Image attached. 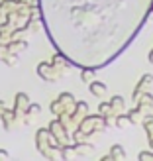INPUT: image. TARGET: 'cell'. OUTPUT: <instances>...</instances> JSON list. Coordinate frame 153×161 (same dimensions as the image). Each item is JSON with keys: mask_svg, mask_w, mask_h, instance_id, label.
Wrapping results in <instances>:
<instances>
[{"mask_svg": "<svg viewBox=\"0 0 153 161\" xmlns=\"http://www.w3.org/2000/svg\"><path fill=\"white\" fill-rule=\"evenodd\" d=\"M39 12L49 42L71 65L98 71L138 37L153 0H39Z\"/></svg>", "mask_w": 153, "mask_h": 161, "instance_id": "cell-1", "label": "cell"}, {"mask_svg": "<svg viewBox=\"0 0 153 161\" xmlns=\"http://www.w3.org/2000/svg\"><path fill=\"white\" fill-rule=\"evenodd\" d=\"M79 130H83L86 134V138H90V136L106 130V124H104V118L100 114H86L85 118H80Z\"/></svg>", "mask_w": 153, "mask_h": 161, "instance_id": "cell-2", "label": "cell"}, {"mask_svg": "<svg viewBox=\"0 0 153 161\" xmlns=\"http://www.w3.org/2000/svg\"><path fill=\"white\" fill-rule=\"evenodd\" d=\"M75 102L77 100H75L73 92H61L57 98L49 104V110H51V114H55V116H59L61 112H73Z\"/></svg>", "mask_w": 153, "mask_h": 161, "instance_id": "cell-3", "label": "cell"}, {"mask_svg": "<svg viewBox=\"0 0 153 161\" xmlns=\"http://www.w3.org/2000/svg\"><path fill=\"white\" fill-rule=\"evenodd\" d=\"M37 75L41 77L43 80H47V83H55V80H59L65 73H63L61 69L55 67L51 61H41L37 65Z\"/></svg>", "mask_w": 153, "mask_h": 161, "instance_id": "cell-4", "label": "cell"}, {"mask_svg": "<svg viewBox=\"0 0 153 161\" xmlns=\"http://www.w3.org/2000/svg\"><path fill=\"white\" fill-rule=\"evenodd\" d=\"M47 130L51 132V136H53V138H55V140H57V142L61 143V146H65V143H69V132H67V128L63 126V124L59 122L57 118H55L53 122L49 124V128H47Z\"/></svg>", "mask_w": 153, "mask_h": 161, "instance_id": "cell-5", "label": "cell"}, {"mask_svg": "<svg viewBox=\"0 0 153 161\" xmlns=\"http://www.w3.org/2000/svg\"><path fill=\"white\" fill-rule=\"evenodd\" d=\"M151 85H153V75H151V73L141 75V79L138 80V85H135V86H134V91H132V98H134V102H135V98H138L141 92L151 91Z\"/></svg>", "mask_w": 153, "mask_h": 161, "instance_id": "cell-6", "label": "cell"}, {"mask_svg": "<svg viewBox=\"0 0 153 161\" xmlns=\"http://www.w3.org/2000/svg\"><path fill=\"white\" fill-rule=\"evenodd\" d=\"M135 106H138V108L143 112V114H145V112H149L151 106H153V94H151V91L141 92L138 98H135Z\"/></svg>", "mask_w": 153, "mask_h": 161, "instance_id": "cell-7", "label": "cell"}, {"mask_svg": "<svg viewBox=\"0 0 153 161\" xmlns=\"http://www.w3.org/2000/svg\"><path fill=\"white\" fill-rule=\"evenodd\" d=\"M28 104H30V96L26 92H18V94H16V98H14V112H16V116H22L24 112H26Z\"/></svg>", "mask_w": 153, "mask_h": 161, "instance_id": "cell-8", "label": "cell"}, {"mask_svg": "<svg viewBox=\"0 0 153 161\" xmlns=\"http://www.w3.org/2000/svg\"><path fill=\"white\" fill-rule=\"evenodd\" d=\"M71 114H73V124H79L80 118H85V116L88 114V104H86L85 100H77Z\"/></svg>", "mask_w": 153, "mask_h": 161, "instance_id": "cell-9", "label": "cell"}, {"mask_svg": "<svg viewBox=\"0 0 153 161\" xmlns=\"http://www.w3.org/2000/svg\"><path fill=\"white\" fill-rule=\"evenodd\" d=\"M88 91H90V94H92V96H96V98H102V96L108 92V86L104 85L102 80L92 79L90 83H88Z\"/></svg>", "mask_w": 153, "mask_h": 161, "instance_id": "cell-10", "label": "cell"}, {"mask_svg": "<svg viewBox=\"0 0 153 161\" xmlns=\"http://www.w3.org/2000/svg\"><path fill=\"white\" fill-rule=\"evenodd\" d=\"M108 102H110L112 114H122V112H126V100H124L122 94H114Z\"/></svg>", "mask_w": 153, "mask_h": 161, "instance_id": "cell-11", "label": "cell"}, {"mask_svg": "<svg viewBox=\"0 0 153 161\" xmlns=\"http://www.w3.org/2000/svg\"><path fill=\"white\" fill-rule=\"evenodd\" d=\"M16 6H18V0H2V2H0V16L8 18V16L16 10Z\"/></svg>", "mask_w": 153, "mask_h": 161, "instance_id": "cell-12", "label": "cell"}, {"mask_svg": "<svg viewBox=\"0 0 153 161\" xmlns=\"http://www.w3.org/2000/svg\"><path fill=\"white\" fill-rule=\"evenodd\" d=\"M0 118H2V124L6 130H10L12 124H14V120H16V112L14 110H4L2 108V114H0Z\"/></svg>", "mask_w": 153, "mask_h": 161, "instance_id": "cell-13", "label": "cell"}, {"mask_svg": "<svg viewBox=\"0 0 153 161\" xmlns=\"http://www.w3.org/2000/svg\"><path fill=\"white\" fill-rule=\"evenodd\" d=\"M108 157L110 159H126V151H124V147L120 146V143H114V146L110 147V151H108Z\"/></svg>", "mask_w": 153, "mask_h": 161, "instance_id": "cell-14", "label": "cell"}, {"mask_svg": "<svg viewBox=\"0 0 153 161\" xmlns=\"http://www.w3.org/2000/svg\"><path fill=\"white\" fill-rule=\"evenodd\" d=\"M126 116H128V120H130V124H139V122H141L143 112H141L138 106H134L132 110H128V112H126Z\"/></svg>", "mask_w": 153, "mask_h": 161, "instance_id": "cell-15", "label": "cell"}, {"mask_svg": "<svg viewBox=\"0 0 153 161\" xmlns=\"http://www.w3.org/2000/svg\"><path fill=\"white\" fill-rule=\"evenodd\" d=\"M114 126L120 128V130H124V128L132 126L130 120H128V116H126V112H122V114H116V118H114Z\"/></svg>", "mask_w": 153, "mask_h": 161, "instance_id": "cell-16", "label": "cell"}, {"mask_svg": "<svg viewBox=\"0 0 153 161\" xmlns=\"http://www.w3.org/2000/svg\"><path fill=\"white\" fill-rule=\"evenodd\" d=\"M94 73H96L94 69H90V67H83V69H80V80H83V83H90V80L94 79Z\"/></svg>", "mask_w": 153, "mask_h": 161, "instance_id": "cell-17", "label": "cell"}, {"mask_svg": "<svg viewBox=\"0 0 153 161\" xmlns=\"http://www.w3.org/2000/svg\"><path fill=\"white\" fill-rule=\"evenodd\" d=\"M39 112H41V106H39V104H34V102H30L24 114H28V116H36V114H39Z\"/></svg>", "mask_w": 153, "mask_h": 161, "instance_id": "cell-18", "label": "cell"}, {"mask_svg": "<svg viewBox=\"0 0 153 161\" xmlns=\"http://www.w3.org/2000/svg\"><path fill=\"white\" fill-rule=\"evenodd\" d=\"M98 114H100V116L112 114V110H110V102H100V104H98Z\"/></svg>", "mask_w": 153, "mask_h": 161, "instance_id": "cell-19", "label": "cell"}, {"mask_svg": "<svg viewBox=\"0 0 153 161\" xmlns=\"http://www.w3.org/2000/svg\"><path fill=\"white\" fill-rule=\"evenodd\" d=\"M139 161H153V149H147V151H141L138 155Z\"/></svg>", "mask_w": 153, "mask_h": 161, "instance_id": "cell-20", "label": "cell"}, {"mask_svg": "<svg viewBox=\"0 0 153 161\" xmlns=\"http://www.w3.org/2000/svg\"><path fill=\"white\" fill-rule=\"evenodd\" d=\"M73 140H75V142H85V140H88V138H86V134H85L83 130H79V128H77V130L73 132Z\"/></svg>", "mask_w": 153, "mask_h": 161, "instance_id": "cell-21", "label": "cell"}, {"mask_svg": "<svg viewBox=\"0 0 153 161\" xmlns=\"http://www.w3.org/2000/svg\"><path fill=\"white\" fill-rule=\"evenodd\" d=\"M10 155H8V151H4V149H0V159H8Z\"/></svg>", "mask_w": 153, "mask_h": 161, "instance_id": "cell-22", "label": "cell"}, {"mask_svg": "<svg viewBox=\"0 0 153 161\" xmlns=\"http://www.w3.org/2000/svg\"><path fill=\"white\" fill-rule=\"evenodd\" d=\"M147 59H149V63H151V65H153V49L147 53Z\"/></svg>", "mask_w": 153, "mask_h": 161, "instance_id": "cell-23", "label": "cell"}]
</instances>
